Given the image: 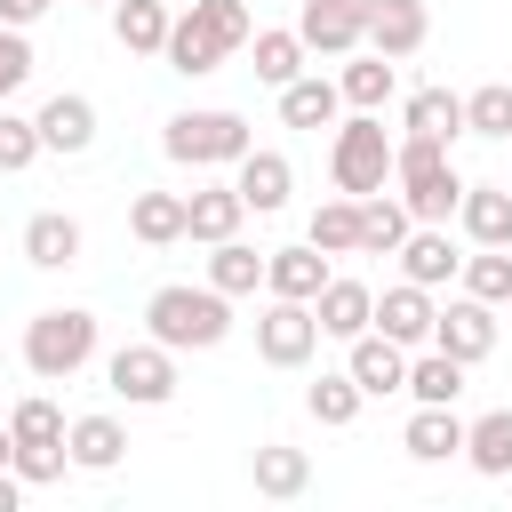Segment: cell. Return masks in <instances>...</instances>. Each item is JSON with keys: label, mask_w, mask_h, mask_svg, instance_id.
I'll use <instances>...</instances> for the list:
<instances>
[{"label": "cell", "mask_w": 512, "mask_h": 512, "mask_svg": "<svg viewBox=\"0 0 512 512\" xmlns=\"http://www.w3.org/2000/svg\"><path fill=\"white\" fill-rule=\"evenodd\" d=\"M408 400H424V408H456L464 400V360H448L440 344H416L408 352V384H400Z\"/></svg>", "instance_id": "23"}, {"label": "cell", "mask_w": 512, "mask_h": 512, "mask_svg": "<svg viewBox=\"0 0 512 512\" xmlns=\"http://www.w3.org/2000/svg\"><path fill=\"white\" fill-rule=\"evenodd\" d=\"M408 208H400V192H368L360 200V256H392L400 240H408Z\"/></svg>", "instance_id": "33"}, {"label": "cell", "mask_w": 512, "mask_h": 512, "mask_svg": "<svg viewBox=\"0 0 512 512\" xmlns=\"http://www.w3.org/2000/svg\"><path fill=\"white\" fill-rule=\"evenodd\" d=\"M144 336L168 344V352H216L232 336V296L208 288V280L200 288L192 280H168V288L144 296Z\"/></svg>", "instance_id": "2"}, {"label": "cell", "mask_w": 512, "mask_h": 512, "mask_svg": "<svg viewBox=\"0 0 512 512\" xmlns=\"http://www.w3.org/2000/svg\"><path fill=\"white\" fill-rule=\"evenodd\" d=\"M80 248H88L80 216H64V208L24 216V264H40V272H72V264H80Z\"/></svg>", "instance_id": "16"}, {"label": "cell", "mask_w": 512, "mask_h": 512, "mask_svg": "<svg viewBox=\"0 0 512 512\" xmlns=\"http://www.w3.org/2000/svg\"><path fill=\"white\" fill-rule=\"evenodd\" d=\"M64 456H72V472H112L120 456H128V432H120V416H72L64 424Z\"/></svg>", "instance_id": "20"}, {"label": "cell", "mask_w": 512, "mask_h": 512, "mask_svg": "<svg viewBox=\"0 0 512 512\" xmlns=\"http://www.w3.org/2000/svg\"><path fill=\"white\" fill-rule=\"evenodd\" d=\"M16 496H24V480H16L8 464H0V512H16Z\"/></svg>", "instance_id": "43"}, {"label": "cell", "mask_w": 512, "mask_h": 512, "mask_svg": "<svg viewBox=\"0 0 512 512\" xmlns=\"http://www.w3.org/2000/svg\"><path fill=\"white\" fill-rule=\"evenodd\" d=\"M432 312H440V304H432V288H416V280H392V288L376 296V312H368V328L416 352V344H432Z\"/></svg>", "instance_id": "13"}, {"label": "cell", "mask_w": 512, "mask_h": 512, "mask_svg": "<svg viewBox=\"0 0 512 512\" xmlns=\"http://www.w3.org/2000/svg\"><path fill=\"white\" fill-rule=\"evenodd\" d=\"M336 96H344L352 112H384V104L400 96V72H392V56H376V48L360 56V48H352V56H344V72H336Z\"/></svg>", "instance_id": "21"}, {"label": "cell", "mask_w": 512, "mask_h": 512, "mask_svg": "<svg viewBox=\"0 0 512 512\" xmlns=\"http://www.w3.org/2000/svg\"><path fill=\"white\" fill-rule=\"evenodd\" d=\"M400 128H408V136L456 144V136H464V96H456V88H416V96L400 104Z\"/></svg>", "instance_id": "28"}, {"label": "cell", "mask_w": 512, "mask_h": 512, "mask_svg": "<svg viewBox=\"0 0 512 512\" xmlns=\"http://www.w3.org/2000/svg\"><path fill=\"white\" fill-rule=\"evenodd\" d=\"M400 448H408L416 464H448V456H464V416H456V408H424V400H416V416H408Z\"/></svg>", "instance_id": "26"}, {"label": "cell", "mask_w": 512, "mask_h": 512, "mask_svg": "<svg viewBox=\"0 0 512 512\" xmlns=\"http://www.w3.org/2000/svg\"><path fill=\"white\" fill-rule=\"evenodd\" d=\"M104 384H112V400H128V408H160V400H176V352L168 344H120L112 360H104Z\"/></svg>", "instance_id": "6"}, {"label": "cell", "mask_w": 512, "mask_h": 512, "mask_svg": "<svg viewBox=\"0 0 512 512\" xmlns=\"http://www.w3.org/2000/svg\"><path fill=\"white\" fill-rule=\"evenodd\" d=\"M32 128H40V152H64V160H72V152L96 144V104H88L80 88H56V96L32 112Z\"/></svg>", "instance_id": "14"}, {"label": "cell", "mask_w": 512, "mask_h": 512, "mask_svg": "<svg viewBox=\"0 0 512 512\" xmlns=\"http://www.w3.org/2000/svg\"><path fill=\"white\" fill-rule=\"evenodd\" d=\"M424 40H432V16H424V0H376V8H368V40H360V48H376V56L408 64Z\"/></svg>", "instance_id": "15"}, {"label": "cell", "mask_w": 512, "mask_h": 512, "mask_svg": "<svg viewBox=\"0 0 512 512\" xmlns=\"http://www.w3.org/2000/svg\"><path fill=\"white\" fill-rule=\"evenodd\" d=\"M208 288H224V296H256V288H264V248H248L240 232L216 240V248H208Z\"/></svg>", "instance_id": "31"}, {"label": "cell", "mask_w": 512, "mask_h": 512, "mask_svg": "<svg viewBox=\"0 0 512 512\" xmlns=\"http://www.w3.org/2000/svg\"><path fill=\"white\" fill-rule=\"evenodd\" d=\"M48 8H56V0H0V24H16V32H24V24H40Z\"/></svg>", "instance_id": "42"}, {"label": "cell", "mask_w": 512, "mask_h": 512, "mask_svg": "<svg viewBox=\"0 0 512 512\" xmlns=\"http://www.w3.org/2000/svg\"><path fill=\"white\" fill-rule=\"evenodd\" d=\"M456 280H464V296H480V304L504 312V304H512V248H472Z\"/></svg>", "instance_id": "37"}, {"label": "cell", "mask_w": 512, "mask_h": 512, "mask_svg": "<svg viewBox=\"0 0 512 512\" xmlns=\"http://www.w3.org/2000/svg\"><path fill=\"white\" fill-rule=\"evenodd\" d=\"M328 184L368 200L392 184V136H384V112H352L336 120V144H328Z\"/></svg>", "instance_id": "4"}, {"label": "cell", "mask_w": 512, "mask_h": 512, "mask_svg": "<svg viewBox=\"0 0 512 512\" xmlns=\"http://www.w3.org/2000/svg\"><path fill=\"white\" fill-rule=\"evenodd\" d=\"M368 312H376V288H368V280H344V272H328L320 296H312V320H320V336H336V344H352V336L368 328Z\"/></svg>", "instance_id": "17"}, {"label": "cell", "mask_w": 512, "mask_h": 512, "mask_svg": "<svg viewBox=\"0 0 512 512\" xmlns=\"http://www.w3.org/2000/svg\"><path fill=\"white\" fill-rule=\"evenodd\" d=\"M232 192H240V208H248V216H280V208H288V192H296V168H288V152H272V144H248V152L232 160Z\"/></svg>", "instance_id": "10"}, {"label": "cell", "mask_w": 512, "mask_h": 512, "mask_svg": "<svg viewBox=\"0 0 512 512\" xmlns=\"http://www.w3.org/2000/svg\"><path fill=\"white\" fill-rule=\"evenodd\" d=\"M432 344H440L448 360L480 368V360L496 352V304H480V296H448V304L432 312Z\"/></svg>", "instance_id": "8"}, {"label": "cell", "mask_w": 512, "mask_h": 512, "mask_svg": "<svg viewBox=\"0 0 512 512\" xmlns=\"http://www.w3.org/2000/svg\"><path fill=\"white\" fill-rule=\"evenodd\" d=\"M280 120H288V128H336V120H344L336 80H328V72H296V80L280 88Z\"/></svg>", "instance_id": "25"}, {"label": "cell", "mask_w": 512, "mask_h": 512, "mask_svg": "<svg viewBox=\"0 0 512 512\" xmlns=\"http://www.w3.org/2000/svg\"><path fill=\"white\" fill-rule=\"evenodd\" d=\"M104 8H112V0H104Z\"/></svg>", "instance_id": "45"}, {"label": "cell", "mask_w": 512, "mask_h": 512, "mask_svg": "<svg viewBox=\"0 0 512 512\" xmlns=\"http://www.w3.org/2000/svg\"><path fill=\"white\" fill-rule=\"evenodd\" d=\"M248 144H256L248 120L224 112V104H208V112H176V120L160 128V152H168L176 168H232Z\"/></svg>", "instance_id": "5"}, {"label": "cell", "mask_w": 512, "mask_h": 512, "mask_svg": "<svg viewBox=\"0 0 512 512\" xmlns=\"http://www.w3.org/2000/svg\"><path fill=\"white\" fill-rule=\"evenodd\" d=\"M320 352V320H312V304H296V296H264V312H256V360L264 368H304Z\"/></svg>", "instance_id": "7"}, {"label": "cell", "mask_w": 512, "mask_h": 512, "mask_svg": "<svg viewBox=\"0 0 512 512\" xmlns=\"http://www.w3.org/2000/svg\"><path fill=\"white\" fill-rule=\"evenodd\" d=\"M8 440H16V448H56V440H64V408H56L48 392H24V400L8 408Z\"/></svg>", "instance_id": "36"}, {"label": "cell", "mask_w": 512, "mask_h": 512, "mask_svg": "<svg viewBox=\"0 0 512 512\" xmlns=\"http://www.w3.org/2000/svg\"><path fill=\"white\" fill-rule=\"evenodd\" d=\"M240 192L232 184H200V192H184V240H200V248H216V240H232L240 232Z\"/></svg>", "instance_id": "22"}, {"label": "cell", "mask_w": 512, "mask_h": 512, "mask_svg": "<svg viewBox=\"0 0 512 512\" xmlns=\"http://www.w3.org/2000/svg\"><path fill=\"white\" fill-rule=\"evenodd\" d=\"M320 280H328V256H320L312 240H296V248H264V296H296V304H312Z\"/></svg>", "instance_id": "19"}, {"label": "cell", "mask_w": 512, "mask_h": 512, "mask_svg": "<svg viewBox=\"0 0 512 512\" xmlns=\"http://www.w3.org/2000/svg\"><path fill=\"white\" fill-rule=\"evenodd\" d=\"M40 160V128H32V112H8L0 104V176H24Z\"/></svg>", "instance_id": "40"}, {"label": "cell", "mask_w": 512, "mask_h": 512, "mask_svg": "<svg viewBox=\"0 0 512 512\" xmlns=\"http://www.w3.org/2000/svg\"><path fill=\"white\" fill-rule=\"evenodd\" d=\"M248 32H256L248 0H192L184 16H168L160 64H168V72H184V80H200V72H216L224 56H240V48H248Z\"/></svg>", "instance_id": "1"}, {"label": "cell", "mask_w": 512, "mask_h": 512, "mask_svg": "<svg viewBox=\"0 0 512 512\" xmlns=\"http://www.w3.org/2000/svg\"><path fill=\"white\" fill-rule=\"evenodd\" d=\"M304 240H312L320 256H360V200H352V192L320 200V208H312V224H304Z\"/></svg>", "instance_id": "30"}, {"label": "cell", "mask_w": 512, "mask_h": 512, "mask_svg": "<svg viewBox=\"0 0 512 512\" xmlns=\"http://www.w3.org/2000/svg\"><path fill=\"white\" fill-rule=\"evenodd\" d=\"M128 232L144 248H176L184 240V192H136L128 200Z\"/></svg>", "instance_id": "29"}, {"label": "cell", "mask_w": 512, "mask_h": 512, "mask_svg": "<svg viewBox=\"0 0 512 512\" xmlns=\"http://www.w3.org/2000/svg\"><path fill=\"white\" fill-rule=\"evenodd\" d=\"M368 8L376 0H304V16H296L304 56H352L368 40Z\"/></svg>", "instance_id": "9"}, {"label": "cell", "mask_w": 512, "mask_h": 512, "mask_svg": "<svg viewBox=\"0 0 512 512\" xmlns=\"http://www.w3.org/2000/svg\"><path fill=\"white\" fill-rule=\"evenodd\" d=\"M8 448H16V440H8V424H0V464H8Z\"/></svg>", "instance_id": "44"}, {"label": "cell", "mask_w": 512, "mask_h": 512, "mask_svg": "<svg viewBox=\"0 0 512 512\" xmlns=\"http://www.w3.org/2000/svg\"><path fill=\"white\" fill-rule=\"evenodd\" d=\"M344 376L368 392V400H392L400 384H408V344H392V336H376V328H360L352 344H344Z\"/></svg>", "instance_id": "11"}, {"label": "cell", "mask_w": 512, "mask_h": 512, "mask_svg": "<svg viewBox=\"0 0 512 512\" xmlns=\"http://www.w3.org/2000/svg\"><path fill=\"white\" fill-rule=\"evenodd\" d=\"M464 464L480 480H512V408H488L464 424Z\"/></svg>", "instance_id": "27"}, {"label": "cell", "mask_w": 512, "mask_h": 512, "mask_svg": "<svg viewBox=\"0 0 512 512\" xmlns=\"http://www.w3.org/2000/svg\"><path fill=\"white\" fill-rule=\"evenodd\" d=\"M464 136H512V80H488L464 96Z\"/></svg>", "instance_id": "39"}, {"label": "cell", "mask_w": 512, "mask_h": 512, "mask_svg": "<svg viewBox=\"0 0 512 512\" xmlns=\"http://www.w3.org/2000/svg\"><path fill=\"white\" fill-rule=\"evenodd\" d=\"M112 40L128 56H160L168 40V0H112Z\"/></svg>", "instance_id": "32"}, {"label": "cell", "mask_w": 512, "mask_h": 512, "mask_svg": "<svg viewBox=\"0 0 512 512\" xmlns=\"http://www.w3.org/2000/svg\"><path fill=\"white\" fill-rule=\"evenodd\" d=\"M456 224L472 248H512V184H464Z\"/></svg>", "instance_id": "18"}, {"label": "cell", "mask_w": 512, "mask_h": 512, "mask_svg": "<svg viewBox=\"0 0 512 512\" xmlns=\"http://www.w3.org/2000/svg\"><path fill=\"white\" fill-rule=\"evenodd\" d=\"M392 256H400V280H416V288H448L464 272V248L448 240V224H408V240Z\"/></svg>", "instance_id": "12"}, {"label": "cell", "mask_w": 512, "mask_h": 512, "mask_svg": "<svg viewBox=\"0 0 512 512\" xmlns=\"http://www.w3.org/2000/svg\"><path fill=\"white\" fill-rule=\"evenodd\" d=\"M304 408H312V424H328V432H344L360 408H368V392L344 376V368H320V384L304 392Z\"/></svg>", "instance_id": "34"}, {"label": "cell", "mask_w": 512, "mask_h": 512, "mask_svg": "<svg viewBox=\"0 0 512 512\" xmlns=\"http://www.w3.org/2000/svg\"><path fill=\"white\" fill-rule=\"evenodd\" d=\"M96 312L88 304H48V312H32L24 320V368L40 376V384H72L88 360H96Z\"/></svg>", "instance_id": "3"}, {"label": "cell", "mask_w": 512, "mask_h": 512, "mask_svg": "<svg viewBox=\"0 0 512 512\" xmlns=\"http://www.w3.org/2000/svg\"><path fill=\"white\" fill-rule=\"evenodd\" d=\"M248 56H256L248 72H256L264 88H288V80L304 72V40H296V32H248Z\"/></svg>", "instance_id": "35"}, {"label": "cell", "mask_w": 512, "mask_h": 512, "mask_svg": "<svg viewBox=\"0 0 512 512\" xmlns=\"http://www.w3.org/2000/svg\"><path fill=\"white\" fill-rule=\"evenodd\" d=\"M24 80H32V40H24L16 24H0V104L24 96Z\"/></svg>", "instance_id": "41"}, {"label": "cell", "mask_w": 512, "mask_h": 512, "mask_svg": "<svg viewBox=\"0 0 512 512\" xmlns=\"http://www.w3.org/2000/svg\"><path fill=\"white\" fill-rule=\"evenodd\" d=\"M248 480H256V496L288 504V496H304V488H312V456H304V448H288V440H264V448L248 456Z\"/></svg>", "instance_id": "24"}, {"label": "cell", "mask_w": 512, "mask_h": 512, "mask_svg": "<svg viewBox=\"0 0 512 512\" xmlns=\"http://www.w3.org/2000/svg\"><path fill=\"white\" fill-rule=\"evenodd\" d=\"M456 200H464V176H456V160L432 176V184H416V192H400V208L416 216V224H448L456 216Z\"/></svg>", "instance_id": "38"}]
</instances>
